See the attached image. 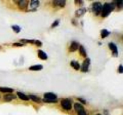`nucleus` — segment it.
<instances>
[{
	"label": "nucleus",
	"instance_id": "obj_1",
	"mask_svg": "<svg viewBox=\"0 0 123 115\" xmlns=\"http://www.w3.org/2000/svg\"><path fill=\"white\" fill-rule=\"evenodd\" d=\"M114 9V5L112 3H105L102 6V17H106Z\"/></svg>",
	"mask_w": 123,
	"mask_h": 115
},
{
	"label": "nucleus",
	"instance_id": "obj_2",
	"mask_svg": "<svg viewBox=\"0 0 123 115\" xmlns=\"http://www.w3.org/2000/svg\"><path fill=\"white\" fill-rule=\"evenodd\" d=\"M44 98L45 99H43L44 102L46 103H56V95L52 93H46L44 94Z\"/></svg>",
	"mask_w": 123,
	"mask_h": 115
},
{
	"label": "nucleus",
	"instance_id": "obj_3",
	"mask_svg": "<svg viewBox=\"0 0 123 115\" xmlns=\"http://www.w3.org/2000/svg\"><path fill=\"white\" fill-rule=\"evenodd\" d=\"M102 5L100 2H96L93 3L92 7V10L93 13L96 14V16L100 14V13L102 12Z\"/></svg>",
	"mask_w": 123,
	"mask_h": 115
},
{
	"label": "nucleus",
	"instance_id": "obj_4",
	"mask_svg": "<svg viewBox=\"0 0 123 115\" xmlns=\"http://www.w3.org/2000/svg\"><path fill=\"white\" fill-rule=\"evenodd\" d=\"M61 106L63 108L64 110H70L71 109H72V104H71V102L70 101V100L67 99H62L61 101Z\"/></svg>",
	"mask_w": 123,
	"mask_h": 115
},
{
	"label": "nucleus",
	"instance_id": "obj_5",
	"mask_svg": "<svg viewBox=\"0 0 123 115\" xmlns=\"http://www.w3.org/2000/svg\"><path fill=\"white\" fill-rule=\"evenodd\" d=\"M90 64V59L89 58H86L84 60L83 62L82 67V71L86 72L88 71V67Z\"/></svg>",
	"mask_w": 123,
	"mask_h": 115
},
{
	"label": "nucleus",
	"instance_id": "obj_6",
	"mask_svg": "<svg viewBox=\"0 0 123 115\" xmlns=\"http://www.w3.org/2000/svg\"><path fill=\"white\" fill-rule=\"evenodd\" d=\"M17 4L18 5L19 8L21 10L26 9L28 7V1H25V0H20V1H16Z\"/></svg>",
	"mask_w": 123,
	"mask_h": 115
},
{
	"label": "nucleus",
	"instance_id": "obj_7",
	"mask_svg": "<svg viewBox=\"0 0 123 115\" xmlns=\"http://www.w3.org/2000/svg\"><path fill=\"white\" fill-rule=\"evenodd\" d=\"M53 4L55 7H62L66 5V1L62 0H55L53 2Z\"/></svg>",
	"mask_w": 123,
	"mask_h": 115
},
{
	"label": "nucleus",
	"instance_id": "obj_8",
	"mask_svg": "<svg viewBox=\"0 0 123 115\" xmlns=\"http://www.w3.org/2000/svg\"><path fill=\"white\" fill-rule=\"evenodd\" d=\"M109 48H110L111 50H112L113 54H114V55H115V56H117L118 50H117V47L116 45H115L114 43H110L109 44Z\"/></svg>",
	"mask_w": 123,
	"mask_h": 115
},
{
	"label": "nucleus",
	"instance_id": "obj_9",
	"mask_svg": "<svg viewBox=\"0 0 123 115\" xmlns=\"http://www.w3.org/2000/svg\"><path fill=\"white\" fill-rule=\"evenodd\" d=\"M38 56L40 58V59L42 60H46L48 59V56H47L46 54L42 50H39L38 51Z\"/></svg>",
	"mask_w": 123,
	"mask_h": 115
},
{
	"label": "nucleus",
	"instance_id": "obj_10",
	"mask_svg": "<svg viewBox=\"0 0 123 115\" xmlns=\"http://www.w3.org/2000/svg\"><path fill=\"white\" fill-rule=\"evenodd\" d=\"M16 97L13 94H7L4 97V99L6 101H11L12 100L16 99Z\"/></svg>",
	"mask_w": 123,
	"mask_h": 115
},
{
	"label": "nucleus",
	"instance_id": "obj_11",
	"mask_svg": "<svg viewBox=\"0 0 123 115\" xmlns=\"http://www.w3.org/2000/svg\"><path fill=\"white\" fill-rule=\"evenodd\" d=\"M78 44L76 42H72V44H71L70 46V52H74L78 49Z\"/></svg>",
	"mask_w": 123,
	"mask_h": 115
},
{
	"label": "nucleus",
	"instance_id": "obj_12",
	"mask_svg": "<svg viewBox=\"0 0 123 115\" xmlns=\"http://www.w3.org/2000/svg\"><path fill=\"white\" fill-rule=\"evenodd\" d=\"M17 95H18V97H19L20 99H22V100L28 101V100H29V99H30L28 96H26V95H25L24 93H22V92H17Z\"/></svg>",
	"mask_w": 123,
	"mask_h": 115
},
{
	"label": "nucleus",
	"instance_id": "obj_13",
	"mask_svg": "<svg viewBox=\"0 0 123 115\" xmlns=\"http://www.w3.org/2000/svg\"><path fill=\"white\" fill-rule=\"evenodd\" d=\"M43 68V66L40 65H33L31 66L29 68L30 70L32 71H39Z\"/></svg>",
	"mask_w": 123,
	"mask_h": 115
},
{
	"label": "nucleus",
	"instance_id": "obj_14",
	"mask_svg": "<svg viewBox=\"0 0 123 115\" xmlns=\"http://www.w3.org/2000/svg\"><path fill=\"white\" fill-rule=\"evenodd\" d=\"M70 65L74 69H76V70H78V69L80 68V65H79V63H78L77 61H72V62H70Z\"/></svg>",
	"mask_w": 123,
	"mask_h": 115
},
{
	"label": "nucleus",
	"instance_id": "obj_15",
	"mask_svg": "<svg viewBox=\"0 0 123 115\" xmlns=\"http://www.w3.org/2000/svg\"><path fill=\"white\" fill-rule=\"evenodd\" d=\"M39 6V1H32L30 2V7L32 8H36Z\"/></svg>",
	"mask_w": 123,
	"mask_h": 115
},
{
	"label": "nucleus",
	"instance_id": "obj_16",
	"mask_svg": "<svg viewBox=\"0 0 123 115\" xmlns=\"http://www.w3.org/2000/svg\"><path fill=\"white\" fill-rule=\"evenodd\" d=\"M86 12V10L85 8H81V9H79L76 12V15L78 17H80L82 16L84 13Z\"/></svg>",
	"mask_w": 123,
	"mask_h": 115
},
{
	"label": "nucleus",
	"instance_id": "obj_17",
	"mask_svg": "<svg viewBox=\"0 0 123 115\" xmlns=\"http://www.w3.org/2000/svg\"><path fill=\"white\" fill-rule=\"evenodd\" d=\"M74 109H75V110L77 111V112L79 111L80 110H83V109H84V107H83L81 104H79V103H75L74 105Z\"/></svg>",
	"mask_w": 123,
	"mask_h": 115
},
{
	"label": "nucleus",
	"instance_id": "obj_18",
	"mask_svg": "<svg viewBox=\"0 0 123 115\" xmlns=\"http://www.w3.org/2000/svg\"><path fill=\"white\" fill-rule=\"evenodd\" d=\"M79 53L83 57H86V51H85L83 46H80V47H79Z\"/></svg>",
	"mask_w": 123,
	"mask_h": 115
},
{
	"label": "nucleus",
	"instance_id": "obj_19",
	"mask_svg": "<svg viewBox=\"0 0 123 115\" xmlns=\"http://www.w3.org/2000/svg\"><path fill=\"white\" fill-rule=\"evenodd\" d=\"M29 98H31L32 99V101H33L36 102V103H40L41 101V99L40 98H38V97L37 96H35V95H29Z\"/></svg>",
	"mask_w": 123,
	"mask_h": 115
},
{
	"label": "nucleus",
	"instance_id": "obj_20",
	"mask_svg": "<svg viewBox=\"0 0 123 115\" xmlns=\"http://www.w3.org/2000/svg\"><path fill=\"white\" fill-rule=\"evenodd\" d=\"M0 91L1 92H4V93H6V92H8L10 93L13 91V89L8 88V87H0Z\"/></svg>",
	"mask_w": 123,
	"mask_h": 115
},
{
	"label": "nucleus",
	"instance_id": "obj_21",
	"mask_svg": "<svg viewBox=\"0 0 123 115\" xmlns=\"http://www.w3.org/2000/svg\"><path fill=\"white\" fill-rule=\"evenodd\" d=\"M109 34V32L107 31L106 29H103L102 30L101 32V36H102V38H105L106 37H108Z\"/></svg>",
	"mask_w": 123,
	"mask_h": 115
},
{
	"label": "nucleus",
	"instance_id": "obj_22",
	"mask_svg": "<svg viewBox=\"0 0 123 115\" xmlns=\"http://www.w3.org/2000/svg\"><path fill=\"white\" fill-rule=\"evenodd\" d=\"M12 28H13V29L14 31V32H16V33H18V32H20V27H19V26H18V25H14V26H12Z\"/></svg>",
	"mask_w": 123,
	"mask_h": 115
},
{
	"label": "nucleus",
	"instance_id": "obj_23",
	"mask_svg": "<svg viewBox=\"0 0 123 115\" xmlns=\"http://www.w3.org/2000/svg\"><path fill=\"white\" fill-rule=\"evenodd\" d=\"M78 115H86V112L85 111L84 109H83V110H80L79 111H78Z\"/></svg>",
	"mask_w": 123,
	"mask_h": 115
},
{
	"label": "nucleus",
	"instance_id": "obj_24",
	"mask_svg": "<svg viewBox=\"0 0 123 115\" xmlns=\"http://www.w3.org/2000/svg\"><path fill=\"white\" fill-rule=\"evenodd\" d=\"M117 5L118 6V7H121L123 6V1H117Z\"/></svg>",
	"mask_w": 123,
	"mask_h": 115
},
{
	"label": "nucleus",
	"instance_id": "obj_25",
	"mask_svg": "<svg viewBox=\"0 0 123 115\" xmlns=\"http://www.w3.org/2000/svg\"><path fill=\"white\" fill-rule=\"evenodd\" d=\"M58 23H59L58 20H56V21L54 22V23L52 24V27H55V26H57V25H58Z\"/></svg>",
	"mask_w": 123,
	"mask_h": 115
},
{
	"label": "nucleus",
	"instance_id": "obj_26",
	"mask_svg": "<svg viewBox=\"0 0 123 115\" xmlns=\"http://www.w3.org/2000/svg\"><path fill=\"white\" fill-rule=\"evenodd\" d=\"M36 45H37L38 46H42V43H41L40 41H38V40H37L36 41Z\"/></svg>",
	"mask_w": 123,
	"mask_h": 115
},
{
	"label": "nucleus",
	"instance_id": "obj_27",
	"mask_svg": "<svg viewBox=\"0 0 123 115\" xmlns=\"http://www.w3.org/2000/svg\"><path fill=\"white\" fill-rule=\"evenodd\" d=\"M118 71L119 72H120V73H123V66L121 65H120V67H119V69H118Z\"/></svg>",
	"mask_w": 123,
	"mask_h": 115
},
{
	"label": "nucleus",
	"instance_id": "obj_28",
	"mask_svg": "<svg viewBox=\"0 0 123 115\" xmlns=\"http://www.w3.org/2000/svg\"><path fill=\"white\" fill-rule=\"evenodd\" d=\"M13 45L15 46H22L23 44H20V43H14V44H13Z\"/></svg>",
	"mask_w": 123,
	"mask_h": 115
},
{
	"label": "nucleus",
	"instance_id": "obj_29",
	"mask_svg": "<svg viewBox=\"0 0 123 115\" xmlns=\"http://www.w3.org/2000/svg\"><path fill=\"white\" fill-rule=\"evenodd\" d=\"M101 115L100 114H97V115Z\"/></svg>",
	"mask_w": 123,
	"mask_h": 115
},
{
	"label": "nucleus",
	"instance_id": "obj_30",
	"mask_svg": "<svg viewBox=\"0 0 123 115\" xmlns=\"http://www.w3.org/2000/svg\"></svg>",
	"mask_w": 123,
	"mask_h": 115
}]
</instances>
